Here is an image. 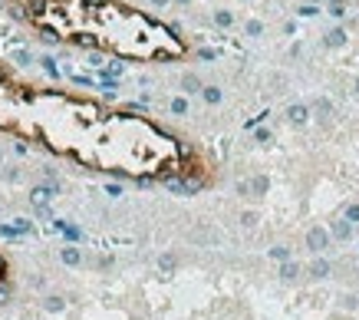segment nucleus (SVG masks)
I'll use <instances>...</instances> for the list:
<instances>
[{
    "mask_svg": "<svg viewBox=\"0 0 359 320\" xmlns=\"http://www.w3.org/2000/svg\"><path fill=\"white\" fill-rule=\"evenodd\" d=\"M0 126L40 135L50 149L73 155L96 168L125 175L162 178L181 168V145L168 132L132 112H112L89 99L53 89L0 86Z\"/></svg>",
    "mask_w": 359,
    "mask_h": 320,
    "instance_id": "nucleus-1",
    "label": "nucleus"
},
{
    "mask_svg": "<svg viewBox=\"0 0 359 320\" xmlns=\"http://www.w3.org/2000/svg\"><path fill=\"white\" fill-rule=\"evenodd\" d=\"M30 23L60 40L92 46L122 60H178L185 43L172 27L116 0H40Z\"/></svg>",
    "mask_w": 359,
    "mask_h": 320,
    "instance_id": "nucleus-2",
    "label": "nucleus"
}]
</instances>
